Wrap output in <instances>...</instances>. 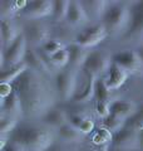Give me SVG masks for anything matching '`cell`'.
<instances>
[{"instance_id": "obj_1", "label": "cell", "mask_w": 143, "mask_h": 151, "mask_svg": "<svg viewBox=\"0 0 143 151\" xmlns=\"http://www.w3.org/2000/svg\"><path fill=\"white\" fill-rule=\"evenodd\" d=\"M11 84L21 102L23 121H38L48 110L55 106L58 94L53 78L28 68Z\"/></svg>"}, {"instance_id": "obj_2", "label": "cell", "mask_w": 143, "mask_h": 151, "mask_svg": "<svg viewBox=\"0 0 143 151\" xmlns=\"http://www.w3.org/2000/svg\"><path fill=\"white\" fill-rule=\"evenodd\" d=\"M9 140L21 145L26 151H45L58 137L55 130L41 125L40 122L34 124L31 121H20L9 136Z\"/></svg>"}, {"instance_id": "obj_3", "label": "cell", "mask_w": 143, "mask_h": 151, "mask_svg": "<svg viewBox=\"0 0 143 151\" xmlns=\"http://www.w3.org/2000/svg\"><path fill=\"white\" fill-rule=\"evenodd\" d=\"M109 34H124L129 23V6L123 3H108L106 13L102 19Z\"/></svg>"}, {"instance_id": "obj_4", "label": "cell", "mask_w": 143, "mask_h": 151, "mask_svg": "<svg viewBox=\"0 0 143 151\" xmlns=\"http://www.w3.org/2000/svg\"><path fill=\"white\" fill-rule=\"evenodd\" d=\"M79 72L80 69L68 65L66 68L60 69L55 73L53 78L55 91L58 94V98H60L63 102H72V100L74 98L75 91H77Z\"/></svg>"}, {"instance_id": "obj_5", "label": "cell", "mask_w": 143, "mask_h": 151, "mask_svg": "<svg viewBox=\"0 0 143 151\" xmlns=\"http://www.w3.org/2000/svg\"><path fill=\"white\" fill-rule=\"evenodd\" d=\"M108 37V32L102 23L83 28L75 34L73 43L83 47L85 49H94Z\"/></svg>"}, {"instance_id": "obj_6", "label": "cell", "mask_w": 143, "mask_h": 151, "mask_svg": "<svg viewBox=\"0 0 143 151\" xmlns=\"http://www.w3.org/2000/svg\"><path fill=\"white\" fill-rule=\"evenodd\" d=\"M26 49H28V43L25 35L21 33L10 45L6 47L5 49H1V58H0V67H1V69L23 63Z\"/></svg>"}, {"instance_id": "obj_7", "label": "cell", "mask_w": 143, "mask_h": 151, "mask_svg": "<svg viewBox=\"0 0 143 151\" xmlns=\"http://www.w3.org/2000/svg\"><path fill=\"white\" fill-rule=\"evenodd\" d=\"M23 34L25 35L28 47L31 48H40V47L49 40L50 30L45 23L40 20H26V23L21 27Z\"/></svg>"}, {"instance_id": "obj_8", "label": "cell", "mask_w": 143, "mask_h": 151, "mask_svg": "<svg viewBox=\"0 0 143 151\" xmlns=\"http://www.w3.org/2000/svg\"><path fill=\"white\" fill-rule=\"evenodd\" d=\"M112 60L122 67L128 74L143 77V60L137 50L123 49L112 55Z\"/></svg>"}, {"instance_id": "obj_9", "label": "cell", "mask_w": 143, "mask_h": 151, "mask_svg": "<svg viewBox=\"0 0 143 151\" xmlns=\"http://www.w3.org/2000/svg\"><path fill=\"white\" fill-rule=\"evenodd\" d=\"M112 57L101 49H90L89 54L83 64V69L88 70L95 77H106L112 64Z\"/></svg>"}, {"instance_id": "obj_10", "label": "cell", "mask_w": 143, "mask_h": 151, "mask_svg": "<svg viewBox=\"0 0 143 151\" xmlns=\"http://www.w3.org/2000/svg\"><path fill=\"white\" fill-rule=\"evenodd\" d=\"M95 77L94 74L85 69H80L77 91H75L74 98L72 100L73 103H79V105H87L92 100H94V87H95Z\"/></svg>"}, {"instance_id": "obj_11", "label": "cell", "mask_w": 143, "mask_h": 151, "mask_svg": "<svg viewBox=\"0 0 143 151\" xmlns=\"http://www.w3.org/2000/svg\"><path fill=\"white\" fill-rule=\"evenodd\" d=\"M143 35V1H138L129 6V23L123 34L126 39H141Z\"/></svg>"}, {"instance_id": "obj_12", "label": "cell", "mask_w": 143, "mask_h": 151, "mask_svg": "<svg viewBox=\"0 0 143 151\" xmlns=\"http://www.w3.org/2000/svg\"><path fill=\"white\" fill-rule=\"evenodd\" d=\"M26 20H40L53 15V1L49 0H31L20 12Z\"/></svg>"}, {"instance_id": "obj_13", "label": "cell", "mask_w": 143, "mask_h": 151, "mask_svg": "<svg viewBox=\"0 0 143 151\" xmlns=\"http://www.w3.org/2000/svg\"><path fill=\"white\" fill-rule=\"evenodd\" d=\"M112 146L119 150H127V151H134L139 149V142H138V134L137 131L123 127L116 134H113Z\"/></svg>"}, {"instance_id": "obj_14", "label": "cell", "mask_w": 143, "mask_h": 151, "mask_svg": "<svg viewBox=\"0 0 143 151\" xmlns=\"http://www.w3.org/2000/svg\"><path fill=\"white\" fill-rule=\"evenodd\" d=\"M38 121H39L41 125L48 126L56 131V130H59L61 126L68 124V113H66L65 108L54 106V107H51L50 110H48Z\"/></svg>"}, {"instance_id": "obj_15", "label": "cell", "mask_w": 143, "mask_h": 151, "mask_svg": "<svg viewBox=\"0 0 143 151\" xmlns=\"http://www.w3.org/2000/svg\"><path fill=\"white\" fill-rule=\"evenodd\" d=\"M23 33L21 27L18 25L15 19H1L0 20V40L1 49L9 47Z\"/></svg>"}, {"instance_id": "obj_16", "label": "cell", "mask_w": 143, "mask_h": 151, "mask_svg": "<svg viewBox=\"0 0 143 151\" xmlns=\"http://www.w3.org/2000/svg\"><path fill=\"white\" fill-rule=\"evenodd\" d=\"M0 116H6V117H11L18 121H23L24 120V113H23V107H21V102L19 100L18 94L15 92H13L10 96L6 98H1L0 102Z\"/></svg>"}, {"instance_id": "obj_17", "label": "cell", "mask_w": 143, "mask_h": 151, "mask_svg": "<svg viewBox=\"0 0 143 151\" xmlns=\"http://www.w3.org/2000/svg\"><path fill=\"white\" fill-rule=\"evenodd\" d=\"M139 106L133 101L128 100H113L109 103V110H111V115L118 117L123 121H127L128 119L134 115L138 111Z\"/></svg>"}, {"instance_id": "obj_18", "label": "cell", "mask_w": 143, "mask_h": 151, "mask_svg": "<svg viewBox=\"0 0 143 151\" xmlns=\"http://www.w3.org/2000/svg\"><path fill=\"white\" fill-rule=\"evenodd\" d=\"M24 63L28 65V68L35 70L38 73L48 76V77H50V78H54V73L48 68V65L44 63V60L41 59V57L39 55V53H38L36 48L28 47L25 57H24Z\"/></svg>"}, {"instance_id": "obj_19", "label": "cell", "mask_w": 143, "mask_h": 151, "mask_svg": "<svg viewBox=\"0 0 143 151\" xmlns=\"http://www.w3.org/2000/svg\"><path fill=\"white\" fill-rule=\"evenodd\" d=\"M80 4H82L84 13L89 22H95V24L102 22L106 9L108 6V1H104V0H84V1H80Z\"/></svg>"}, {"instance_id": "obj_20", "label": "cell", "mask_w": 143, "mask_h": 151, "mask_svg": "<svg viewBox=\"0 0 143 151\" xmlns=\"http://www.w3.org/2000/svg\"><path fill=\"white\" fill-rule=\"evenodd\" d=\"M128 76L129 74H128L122 67H119L117 63L112 62L111 67L108 69V73L106 74L104 79H106L107 87L111 89V91H114V89L121 88L123 84L127 82Z\"/></svg>"}, {"instance_id": "obj_21", "label": "cell", "mask_w": 143, "mask_h": 151, "mask_svg": "<svg viewBox=\"0 0 143 151\" xmlns=\"http://www.w3.org/2000/svg\"><path fill=\"white\" fill-rule=\"evenodd\" d=\"M65 22L69 27L73 28L83 27L87 23H89L80 1H74V0L69 1V8H68V13H66Z\"/></svg>"}, {"instance_id": "obj_22", "label": "cell", "mask_w": 143, "mask_h": 151, "mask_svg": "<svg viewBox=\"0 0 143 151\" xmlns=\"http://www.w3.org/2000/svg\"><path fill=\"white\" fill-rule=\"evenodd\" d=\"M56 137H58V140L63 141L65 144L80 145L87 136L79 129H77V127L72 126L70 124H66L64 126H61L59 130H56Z\"/></svg>"}, {"instance_id": "obj_23", "label": "cell", "mask_w": 143, "mask_h": 151, "mask_svg": "<svg viewBox=\"0 0 143 151\" xmlns=\"http://www.w3.org/2000/svg\"><path fill=\"white\" fill-rule=\"evenodd\" d=\"M66 49H68V52H69V58H70V64L69 65L75 67L78 69H82L83 64H84L85 59H87V57H88L90 50L73 43V42L66 44Z\"/></svg>"}, {"instance_id": "obj_24", "label": "cell", "mask_w": 143, "mask_h": 151, "mask_svg": "<svg viewBox=\"0 0 143 151\" xmlns=\"http://www.w3.org/2000/svg\"><path fill=\"white\" fill-rule=\"evenodd\" d=\"M26 69H28V65L24 62L20 64L13 65V67L1 69V72H0V83H13L15 79L20 77Z\"/></svg>"}, {"instance_id": "obj_25", "label": "cell", "mask_w": 143, "mask_h": 151, "mask_svg": "<svg viewBox=\"0 0 143 151\" xmlns=\"http://www.w3.org/2000/svg\"><path fill=\"white\" fill-rule=\"evenodd\" d=\"M112 141H113V134L107 129H104V127H99L94 132L92 137V144L97 146V147H103L104 151H107L112 146Z\"/></svg>"}, {"instance_id": "obj_26", "label": "cell", "mask_w": 143, "mask_h": 151, "mask_svg": "<svg viewBox=\"0 0 143 151\" xmlns=\"http://www.w3.org/2000/svg\"><path fill=\"white\" fill-rule=\"evenodd\" d=\"M94 100L95 102H107L111 103V89L107 87L104 77H97L94 87Z\"/></svg>"}, {"instance_id": "obj_27", "label": "cell", "mask_w": 143, "mask_h": 151, "mask_svg": "<svg viewBox=\"0 0 143 151\" xmlns=\"http://www.w3.org/2000/svg\"><path fill=\"white\" fill-rule=\"evenodd\" d=\"M50 60H51V64H53L54 69L58 72L60 69H64L66 68L68 65L70 64V58H69V52L68 49H63L55 53L53 55H50Z\"/></svg>"}, {"instance_id": "obj_28", "label": "cell", "mask_w": 143, "mask_h": 151, "mask_svg": "<svg viewBox=\"0 0 143 151\" xmlns=\"http://www.w3.org/2000/svg\"><path fill=\"white\" fill-rule=\"evenodd\" d=\"M69 8V1L66 0H55L53 1V19L55 22L61 23L65 20L66 13H68Z\"/></svg>"}, {"instance_id": "obj_29", "label": "cell", "mask_w": 143, "mask_h": 151, "mask_svg": "<svg viewBox=\"0 0 143 151\" xmlns=\"http://www.w3.org/2000/svg\"><path fill=\"white\" fill-rule=\"evenodd\" d=\"M18 125H19L18 120L6 116H0V134H1V137L9 139V136L18 127Z\"/></svg>"}, {"instance_id": "obj_30", "label": "cell", "mask_w": 143, "mask_h": 151, "mask_svg": "<svg viewBox=\"0 0 143 151\" xmlns=\"http://www.w3.org/2000/svg\"><path fill=\"white\" fill-rule=\"evenodd\" d=\"M101 122H102V127L107 129L108 131H111L112 134H116V132H118L119 130H122L123 127H124L126 121L118 119V117L113 116V115H109L106 119L101 120Z\"/></svg>"}, {"instance_id": "obj_31", "label": "cell", "mask_w": 143, "mask_h": 151, "mask_svg": "<svg viewBox=\"0 0 143 151\" xmlns=\"http://www.w3.org/2000/svg\"><path fill=\"white\" fill-rule=\"evenodd\" d=\"M40 48L44 50L46 54L53 55L55 53H58V52L65 49L66 43H64L63 40H59V39H49V40H46Z\"/></svg>"}, {"instance_id": "obj_32", "label": "cell", "mask_w": 143, "mask_h": 151, "mask_svg": "<svg viewBox=\"0 0 143 151\" xmlns=\"http://www.w3.org/2000/svg\"><path fill=\"white\" fill-rule=\"evenodd\" d=\"M124 126L134 131H138L142 129L143 127V106H141L134 115L124 122Z\"/></svg>"}, {"instance_id": "obj_33", "label": "cell", "mask_w": 143, "mask_h": 151, "mask_svg": "<svg viewBox=\"0 0 143 151\" xmlns=\"http://www.w3.org/2000/svg\"><path fill=\"white\" fill-rule=\"evenodd\" d=\"M18 13L14 1H1L0 3V14L1 19H14Z\"/></svg>"}, {"instance_id": "obj_34", "label": "cell", "mask_w": 143, "mask_h": 151, "mask_svg": "<svg viewBox=\"0 0 143 151\" xmlns=\"http://www.w3.org/2000/svg\"><path fill=\"white\" fill-rule=\"evenodd\" d=\"M94 112L99 120H103L111 115V110H109V103L107 102H95L94 105Z\"/></svg>"}, {"instance_id": "obj_35", "label": "cell", "mask_w": 143, "mask_h": 151, "mask_svg": "<svg viewBox=\"0 0 143 151\" xmlns=\"http://www.w3.org/2000/svg\"><path fill=\"white\" fill-rule=\"evenodd\" d=\"M78 146L79 145H69V144H65L60 140H56L55 142L45 151H77Z\"/></svg>"}, {"instance_id": "obj_36", "label": "cell", "mask_w": 143, "mask_h": 151, "mask_svg": "<svg viewBox=\"0 0 143 151\" xmlns=\"http://www.w3.org/2000/svg\"><path fill=\"white\" fill-rule=\"evenodd\" d=\"M94 127H95V125H94V121H93V119H85L84 121H83V124L80 125V127H79V130L83 132V134L87 136V135H89L90 132H93L94 131Z\"/></svg>"}, {"instance_id": "obj_37", "label": "cell", "mask_w": 143, "mask_h": 151, "mask_svg": "<svg viewBox=\"0 0 143 151\" xmlns=\"http://www.w3.org/2000/svg\"><path fill=\"white\" fill-rule=\"evenodd\" d=\"M14 92V87L11 83H0V97L6 98Z\"/></svg>"}, {"instance_id": "obj_38", "label": "cell", "mask_w": 143, "mask_h": 151, "mask_svg": "<svg viewBox=\"0 0 143 151\" xmlns=\"http://www.w3.org/2000/svg\"><path fill=\"white\" fill-rule=\"evenodd\" d=\"M1 151H26L23 147L21 145H19L18 142H14V141L9 140L5 146L1 147Z\"/></svg>"}, {"instance_id": "obj_39", "label": "cell", "mask_w": 143, "mask_h": 151, "mask_svg": "<svg viewBox=\"0 0 143 151\" xmlns=\"http://www.w3.org/2000/svg\"><path fill=\"white\" fill-rule=\"evenodd\" d=\"M138 134V142H139V149H143V127L137 131Z\"/></svg>"}, {"instance_id": "obj_40", "label": "cell", "mask_w": 143, "mask_h": 151, "mask_svg": "<svg viewBox=\"0 0 143 151\" xmlns=\"http://www.w3.org/2000/svg\"><path fill=\"white\" fill-rule=\"evenodd\" d=\"M137 52H138V54H139V57H141L142 60H143V44L139 47V48L137 49Z\"/></svg>"}, {"instance_id": "obj_41", "label": "cell", "mask_w": 143, "mask_h": 151, "mask_svg": "<svg viewBox=\"0 0 143 151\" xmlns=\"http://www.w3.org/2000/svg\"><path fill=\"white\" fill-rule=\"evenodd\" d=\"M107 151H127V150H119V149H116V147H113V146H111Z\"/></svg>"}, {"instance_id": "obj_42", "label": "cell", "mask_w": 143, "mask_h": 151, "mask_svg": "<svg viewBox=\"0 0 143 151\" xmlns=\"http://www.w3.org/2000/svg\"><path fill=\"white\" fill-rule=\"evenodd\" d=\"M77 151H90L89 149H87V147H80V145L77 147Z\"/></svg>"}, {"instance_id": "obj_43", "label": "cell", "mask_w": 143, "mask_h": 151, "mask_svg": "<svg viewBox=\"0 0 143 151\" xmlns=\"http://www.w3.org/2000/svg\"><path fill=\"white\" fill-rule=\"evenodd\" d=\"M141 42H142V43H143V35H142V38H141Z\"/></svg>"}]
</instances>
